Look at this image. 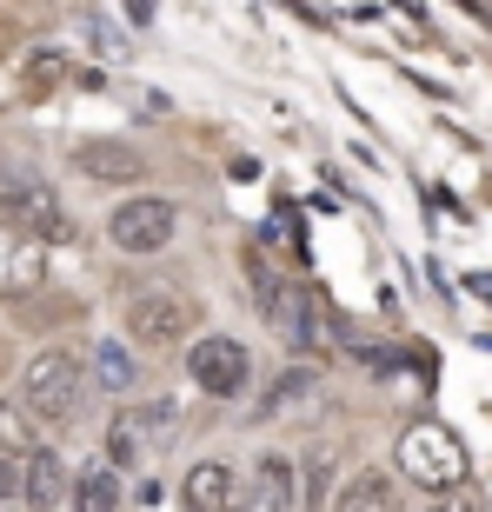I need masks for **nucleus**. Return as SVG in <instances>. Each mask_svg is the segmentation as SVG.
Segmentation results:
<instances>
[{
	"label": "nucleus",
	"instance_id": "obj_17",
	"mask_svg": "<svg viewBox=\"0 0 492 512\" xmlns=\"http://www.w3.org/2000/svg\"><path fill=\"white\" fill-rule=\"evenodd\" d=\"M313 373H280V380L266 386V406H293V399H313Z\"/></svg>",
	"mask_w": 492,
	"mask_h": 512
},
{
	"label": "nucleus",
	"instance_id": "obj_16",
	"mask_svg": "<svg viewBox=\"0 0 492 512\" xmlns=\"http://www.w3.org/2000/svg\"><path fill=\"white\" fill-rule=\"evenodd\" d=\"M27 453H34V433H27V413L0 399V459L14 466V459H27Z\"/></svg>",
	"mask_w": 492,
	"mask_h": 512
},
{
	"label": "nucleus",
	"instance_id": "obj_8",
	"mask_svg": "<svg viewBox=\"0 0 492 512\" xmlns=\"http://www.w3.org/2000/svg\"><path fill=\"white\" fill-rule=\"evenodd\" d=\"M74 167L100 187H133V180H147V153L127 140H74Z\"/></svg>",
	"mask_w": 492,
	"mask_h": 512
},
{
	"label": "nucleus",
	"instance_id": "obj_1",
	"mask_svg": "<svg viewBox=\"0 0 492 512\" xmlns=\"http://www.w3.org/2000/svg\"><path fill=\"white\" fill-rule=\"evenodd\" d=\"M87 353H74V346H47V353H34L27 360V380H20V406L34 419H47V426H74L80 413H87Z\"/></svg>",
	"mask_w": 492,
	"mask_h": 512
},
{
	"label": "nucleus",
	"instance_id": "obj_12",
	"mask_svg": "<svg viewBox=\"0 0 492 512\" xmlns=\"http://www.w3.org/2000/svg\"><path fill=\"white\" fill-rule=\"evenodd\" d=\"M333 512H399V486L379 473V466L373 473H353L340 486V499H333Z\"/></svg>",
	"mask_w": 492,
	"mask_h": 512
},
{
	"label": "nucleus",
	"instance_id": "obj_3",
	"mask_svg": "<svg viewBox=\"0 0 492 512\" xmlns=\"http://www.w3.org/2000/svg\"><path fill=\"white\" fill-rule=\"evenodd\" d=\"M399 473L426 486V493H453L459 479H466V446H459L439 419H419L399 433Z\"/></svg>",
	"mask_w": 492,
	"mask_h": 512
},
{
	"label": "nucleus",
	"instance_id": "obj_15",
	"mask_svg": "<svg viewBox=\"0 0 492 512\" xmlns=\"http://www.w3.org/2000/svg\"><path fill=\"white\" fill-rule=\"evenodd\" d=\"M293 466H300V459H293ZM333 473H340V459L326 453V446H320V453H306V473H293V479H300V506H306V512H326Z\"/></svg>",
	"mask_w": 492,
	"mask_h": 512
},
{
	"label": "nucleus",
	"instance_id": "obj_10",
	"mask_svg": "<svg viewBox=\"0 0 492 512\" xmlns=\"http://www.w3.org/2000/svg\"><path fill=\"white\" fill-rule=\"evenodd\" d=\"M20 466H27V473H20V493H27V506H34V512H60V506H67L74 473H67V459H60L54 446H34Z\"/></svg>",
	"mask_w": 492,
	"mask_h": 512
},
{
	"label": "nucleus",
	"instance_id": "obj_9",
	"mask_svg": "<svg viewBox=\"0 0 492 512\" xmlns=\"http://www.w3.org/2000/svg\"><path fill=\"white\" fill-rule=\"evenodd\" d=\"M47 280V247L27 240L20 227H0V300H20Z\"/></svg>",
	"mask_w": 492,
	"mask_h": 512
},
{
	"label": "nucleus",
	"instance_id": "obj_4",
	"mask_svg": "<svg viewBox=\"0 0 492 512\" xmlns=\"http://www.w3.org/2000/svg\"><path fill=\"white\" fill-rule=\"evenodd\" d=\"M127 326L140 346H180L200 326V300H187L180 286H133L127 293Z\"/></svg>",
	"mask_w": 492,
	"mask_h": 512
},
{
	"label": "nucleus",
	"instance_id": "obj_19",
	"mask_svg": "<svg viewBox=\"0 0 492 512\" xmlns=\"http://www.w3.org/2000/svg\"><path fill=\"white\" fill-rule=\"evenodd\" d=\"M14 486H20V473H14V466H7V459H0V506L14 499Z\"/></svg>",
	"mask_w": 492,
	"mask_h": 512
},
{
	"label": "nucleus",
	"instance_id": "obj_7",
	"mask_svg": "<svg viewBox=\"0 0 492 512\" xmlns=\"http://www.w3.org/2000/svg\"><path fill=\"white\" fill-rule=\"evenodd\" d=\"M300 466L286 453H266L253 473L240 479V499H233V512H300Z\"/></svg>",
	"mask_w": 492,
	"mask_h": 512
},
{
	"label": "nucleus",
	"instance_id": "obj_18",
	"mask_svg": "<svg viewBox=\"0 0 492 512\" xmlns=\"http://www.w3.org/2000/svg\"><path fill=\"white\" fill-rule=\"evenodd\" d=\"M34 80H67V54H34Z\"/></svg>",
	"mask_w": 492,
	"mask_h": 512
},
{
	"label": "nucleus",
	"instance_id": "obj_14",
	"mask_svg": "<svg viewBox=\"0 0 492 512\" xmlns=\"http://www.w3.org/2000/svg\"><path fill=\"white\" fill-rule=\"evenodd\" d=\"M87 386H100V393H127L133 386V353L114 340L94 346V360H87Z\"/></svg>",
	"mask_w": 492,
	"mask_h": 512
},
{
	"label": "nucleus",
	"instance_id": "obj_20",
	"mask_svg": "<svg viewBox=\"0 0 492 512\" xmlns=\"http://www.w3.org/2000/svg\"><path fill=\"white\" fill-rule=\"evenodd\" d=\"M433 512H479L473 499H433Z\"/></svg>",
	"mask_w": 492,
	"mask_h": 512
},
{
	"label": "nucleus",
	"instance_id": "obj_13",
	"mask_svg": "<svg viewBox=\"0 0 492 512\" xmlns=\"http://www.w3.org/2000/svg\"><path fill=\"white\" fill-rule=\"evenodd\" d=\"M67 506H74V512H120V473H107V466H87V473L74 479Z\"/></svg>",
	"mask_w": 492,
	"mask_h": 512
},
{
	"label": "nucleus",
	"instance_id": "obj_2",
	"mask_svg": "<svg viewBox=\"0 0 492 512\" xmlns=\"http://www.w3.org/2000/svg\"><path fill=\"white\" fill-rule=\"evenodd\" d=\"M180 433V413L173 399H147V406H127V413L107 426V473H133V466H153L167 453V439Z\"/></svg>",
	"mask_w": 492,
	"mask_h": 512
},
{
	"label": "nucleus",
	"instance_id": "obj_5",
	"mask_svg": "<svg viewBox=\"0 0 492 512\" xmlns=\"http://www.w3.org/2000/svg\"><path fill=\"white\" fill-rule=\"evenodd\" d=\"M173 227H180L173 200H153V193H133V200H120L114 220H107V233H114L120 253H160V247L173 240Z\"/></svg>",
	"mask_w": 492,
	"mask_h": 512
},
{
	"label": "nucleus",
	"instance_id": "obj_6",
	"mask_svg": "<svg viewBox=\"0 0 492 512\" xmlns=\"http://www.w3.org/2000/svg\"><path fill=\"white\" fill-rule=\"evenodd\" d=\"M187 373H193V386H200V393L233 399V393L246 386V373H253V360H246L240 340H227V333H207V340H193Z\"/></svg>",
	"mask_w": 492,
	"mask_h": 512
},
{
	"label": "nucleus",
	"instance_id": "obj_11",
	"mask_svg": "<svg viewBox=\"0 0 492 512\" xmlns=\"http://www.w3.org/2000/svg\"><path fill=\"white\" fill-rule=\"evenodd\" d=\"M233 499H240V466L233 459H200L187 473V486H180L187 512H233Z\"/></svg>",
	"mask_w": 492,
	"mask_h": 512
}]
</instances>
